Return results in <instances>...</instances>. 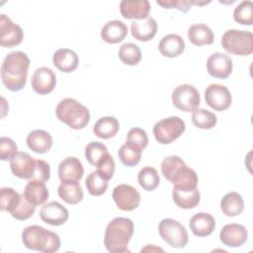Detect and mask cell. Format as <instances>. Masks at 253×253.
<instances>
[{"mask_svg":"<svg viewBox=\"0 0 253 253\" xmlns=\"http://www.w3.org/2000/svg\"><path fill=\"white\" fill-rule=\"evenodd\" d=\"M57 173L61 182H78L83 177L84 168L78 158L69 156L59 163Z\"/></svg>","mask_w":253,"mask_h":253,"instance_id":"cell-17","label":"cell"},{"mask_svg":"<svg viewBox=\"0 0 253 253\" xmlns=\"http://www.w3.org/2000/svg\"><path fill=\"white\" fill-rule=\"evenodd\" d=\"M24 195L26 196V198L30 203H32L37 207L40 205H43L46 202V200L48 199L49 193L45 186V182L41 180L31 179L29 180V182L25 187Z\"/></svg>","mask_w":253,"mask_h":253,"instance_id":"cell-26","label":"cell"},{"mask_svg":"<svg viewBox=\"0 0 253 253\" xmlns=\"http://www.w3.org/2000/svg\"><path fill=\"white\" fill-rule=\"evenodd\" d=\"M233 68V62L231 57L222 52H214L211 54L207 60V70L208 73L218 79L227 78Z\"/></svg>","mask_w":253,"mask_h":253,"instance_id":"cell-13","label":"cell"},{"mask_svg":"<svg viewBox=\"0 0 253 253\" xmlns=\"http://www.w3.org/2000/svg\"><path fill=\"white\" fill-rule=\"evenodd\" d=\"M30 58L19 50L8 53L1 65V79L4 86L13 92L22 90L27 83Z\"/></svg>","mask_w":253,"mask_h":253,"instance_id":"cell-1","label":"cell"},{"mask_svg":"<svg viewBox=\"0 0 253 253\" xmlns=\"http://www.w3.org/2000/svg\"><path fill=\"white\" fill-rule=\"evenodd\" d=\"M24 39L23 29L12 22L5 14L0 15V45L3 47H12L22 42Z\"/></svg>","mask_w":253,"mask_h":253,"instance_id":"cell-10","label":"cell"},{"mask_svg":"<svg viewBox=\"0 0 253 253\" xmlns=\"http://www.w3.org/2000/svg\"><path fill=\"white\" fill-rule=\"evenodd\" d=\"M49 177H50L49 164L42 159H37V166H36V171L33 179L46 182L49 180Z\"/></svg>","mask_w":253,"mask_h":253,"instance_id":"cell-44","label":"cell"},{"mask_svg":"<svg viewBox=\"0 0 253 253\" xmlns=\"http://www.w3.org/2000/svg\"><path fill=\"white\" fill-rule=\"evenodd\" d=\"M107 153L108 148L105 144L99 141H92L85 147V157L87 161L93 166H96L99 160Z\"/></svg>","mask_w":253,"mask_h":253,"instance_id":"cell-38","label":"cell"},{"mask_svg":"<svg viewBox=\"0 0 253 253\" xmlns=\"http://www.w3.org/2000/svg\"><path fill=\"white\" fill-rule=\"evenodd\" d=\"M141 153L142 149L140 147L131 142L126 141L120 147L118 155L124 165L127 167H132L139 163Z\"/></svg>","mask_w":253,"mask_h":253,"instance_id":"cell-31","label":"cell"},{"mask_svg":"<svg viewBox=\"0 0 253 253\" xmlns=\"http://www.w3.org/2000/svg\"><path fill=\"white\" fill-rule=\"evenodd\" d=\"M172 199L176 206L181 209L190 210L196 208L200 201L201 195L198 188H173Z\"/></svg>","mask_w":253,"mask_h":253,"instance_id":"cell-20","label":"cell"},{"mask_svg":"<svg viewBox=\"0 0 253 253\" xmlns=\"http://www.w3.org/2000/svg\"><path fill=\"white\" fill-rule=\"evenodd\" d=\"M97 172L107 181L111 180L115 173V161L109 152L105 154L97 163Z\"/></svg>","mask_w":253,"mask_h":253,"instance_id":"cell-40","label":"cell"},{"mask_svg":"<svg viewBox=\"0 0 253 253\" xmlns=\"http://www.w3.org/2000/svg\"><path fill=\"white\" fill-rule=\"evenodd\" d=\"M57 119L73 129L84 128L90 121V112L81 103L72 98L61 100L55 109Z\"/></svg>","mask_w":253,"mask_h":253,"instance_id":"cell-4","label":"cell"},{"mask_svg":"<svg viewBox=\"0 0 253 253\" xmlns=\"http://www.w3.org/2000/svg\"><path fill=\"white\" fill-rule=\"evenodd\" d=\"M131 36L140 42H148L152 40L157 32V22L152 17L144 20H135L130 25Z\"/></svg>","mask_w":253,"mask_h":253,"instance_id":"cell-21","label":"cell"},{"mask_svg":"<svg viewBox=\"0 0 253 253\" xmlns=\"http://www.w3.org/2000/svg\"><path fill=\"white\" fill-rule=\"evenodd\" d=\"M85 185L91 196H101L107 191L108 181L100 176L97 171H93L87 176Z\"/></svg>","mask_w":253,"mask_h":253,"instance_id":"cell-36","label":"cell"},{"mask_svg":"<svg viewBox=\"0 0 253 253\" xmlns=\"http://www.w3.org/2000/svg\"><path fill=\"white\" fill-rule=\"evenodd\" d=\"M220 209L226 216L239 215L244 209V201L240 194L229 192L225 194L220 201Z\"/></svg>","mask_w":253,"mask_h":253,"instance_id":"cell-29","label":"cell"},{"mask_svg":"<svg viewBox=\"0 0 253 253\" xmlns=\"http://www.w3.org/2000/svg\"><path fill=\"white\" fill-rule=\"evenodd\" d=\"M22 241L28 249L43 253L56 252L60 247L59 236L40 225L27 226L22 232Z\"/></svg>","mask_w":253,"mask_h":253,"instance_id":"cell-3","label":"cell"},{"mask_svg":"<svg viewBox=\"0 0 253 253\" xmlns=\"http://www.w3.org/2000/svg\"><path fill=\"white\" fill-rule=\"evenodd\" d=\"M185 128V122L177 116H172L157 122L153 126V134L157 142L170 144L182 135Z\"/></svg>","mask_w":253,"mask_h":253,"instance_id":"cell-6","label":"cell"},{"mask_svg":"<svg viewBox=\"0 0 253 253\" xmlns=\"http://www.w3.org/2000/svg\"><path fill=\"white\" fill-rule=\"evenodd\" d=\"M41 219L50 225L59 226L64 224L68 217L69 213L65 207L56 201L48 202L44 204L40 211Z\"/></svg>","mask_w":253,"mask_h":253,"instance_id":"cell-15","label":"cell"},{"mask_svg":"<svg viewBox=\"0 0 253 253\" xmlns=\"http://www.w3.org/2000/svg\"><path fill=\"white\" fill-rule=\"evenodd\" d=\"M120 129L119 121L115 117H102L100 118L93 126V132L96 136L109 139L114 137Z\"/></svg>","mask_w":253,"mask_h":253,"instance_id":"cell-28","label":"cell"},{"mask_svg":"<svg viewBox=\"0 0 253 253\" xmlns=\"http://www.w3.org/2000/svg\"><path fill=\"white\" fill-rule=\"evenodd\" d=\"M192 122L199 128L211 129L215 126L217 119L212 112L197 108L192 112Z\"/></svg>","mask_w":253,"mask_h":253,"instance_id":"cell-33","label":"cell"},{"mask_svg":"<svg viewBox=\"0 0 253 253\" xmlns=\"http://www.w3.org/2000/svg\"><path fill=\"white\" fill-rule=\"evenodd\" d=\"M127 35L126 25L119 20L107 22L101 30V38L107 43L115 44L121 42Z\"/></svg>","mask_w":253,"mask_h":253,"instance_id":"cell-22","label":"cell"},{"mask_svg":"<svg viewBox=\"0 0 253 253\" xmlns=\"http://www.w3.org/2000/svg\"><path fill=\"white\" fill-rule=\"evenodd\" d=\"M158 49L165 57H177L183 53L185 49V42L182 37L177 34H168L160 40Z\"/></svg>","mask_w":253,"mask_h":253,"instance_id":"cell-23","label":"cell"},{"mask_svg":"<svg viewBox=\"0 0 253 253\" xmlns=\"http://www.w3.org/2000/svg\"><path fill=\"white\" fill-rule=\"evenodd\" d=\"M133 222L127 217H115L105 230L104 245L109 252H129L127 245L133 234Z\"/></svg>","mask_w":253,"mask_h":253,"instance_id":"cell-2","label":"cell"},{"mask_svg":"<svg viewBox=\"0 0 253 253\" xmlns=\"http://www.w3.org/2000/svg\"><path fill=\"white\" fill-rule=\"evenodd\" d=\"M112 197L118 209L125 211H131L137 209L140 203V194L135 188L127 184H121L115 187Z\"/></svg>","mask_w":253,"mask_h":253,"instance_id":"cell-9","label":"cell"},{"mask_svg":"<svg viewBox=\"0 0 253 253\" xmlns=\"http://www.w3.org/2000/svg\"><path fill=\"white\" fill-rule=\"evenodd\" d=\"M52 62L54 66L64 73L74 71L78 67L79 58L75 51L69 48H59L52 56Z\"/></svg>","mask_w":253,"mask_h":253,"instance_id":"cell-24","label":"cell"},{"mask_svg":"<svg viewBox=\"0 0 253 253\" xmlns=\"http://www.w3.org/2000/svg\"><path fill=\"white\" fill-rule=\"evenodd\" d=\"M156 3L163 8L172 9L176 8L184 13L188 12L193 5V0H157Z\"/></svg>","mask_w":253,"mask_h":253,"instance_id":"cell-43","label":"cell"},{"mask_svg":"<svg viewBox=\"0 0 253 253\" xmlns=\"http://www.w3.org/2000/svg\"><path fill=\"white\" fill-rule=\"evenodd\" d=\"M221 45L230 54L250 55L253 52V35L249 31L227 30L221 37Z\"/></svg>","mask_w":253,"mask_h":253,"instance_id":"cell-5","label":"cell"},{"mask_svg":"<svg viewBox=\"0 0 253 253\" xmlns=\"http://www.w3.org/2000/svg\"><path fill=\"white\" fill-rule=\"evenodd\" d=\"M219 238L225 246L240 247L247 241L248 232L242 224L228 223L221 228Z\"/></svg>","mask_w":253,"mask_h":253,"instance_id":"cell-16","label":"cell"},{"mask_svg":"<svg viewBox=\"0 0 253 253\" xmlns=\"http://www.w3.org/2000/svg\"><path fill=\"white\" fill-rule=\"evenodd\" d=\"M119 58L126 65H136L141 60L140 48L135 43L126 42L120 46Z\"/></svg>","mask_w":253,"mask_h":253,"instance_id":"cell-34","label":"cell"},{"mask_svg":"<svg viewBox=\"0 0 253 253\" xmlns=\"http://www.w3.org/2000/svg\"><path fill=\"white\" fill-rule=\"evenodd\" d=\"M18 152V146L15 141L7 136L0 139V159L3 161L11 160Z\"/></svg>","mask_w":253,"mask_h":253,"instance_id":"cell-41","label":"cell"},{"mask_svg":"<svg viewBox=\"0 0 253 253\" xmlns=\"http://www.w3.org/2000/svg\"><path fill=\"white\" fill-rule=\"evenodd\" d=\"M36 166L37 159H34V157L24 151H18L10 160V169L13 175L20 179H33Z\"/></svg>","mask_w":253,"mask_h":253,"instance_id":"cell-12","label":"cell"},{"mask_svg":"<svg viewBox=\"0 0 253 253\" xmlns=\"http://www.w3.org/2000/svg\"><path fill=\"white\" fill-rule=\"evenodd\" d=\"M35 211H36V206L30 203L23 193L21 194L20 204L10 214L18 220H26L34 214Z\"/></svg>","mask_w":253,"mask_h":253,"instance_id":"cell-39","label":"cell"},{"mask_svg":"<svg viewBox=\"0 0 253 253\" xmlns=\"http://www.w3.org/2000/svg\"><path fill=\"white\" fill-rule=\"evenodd\" d=\"M126 141L137 145L143 150L148 144V136L144 129L140 127H132L126 134Z\"/></svg>","mask_w":253,"mask_h":253,"instance_id":"cell-42","label":"cell"},{"mask_svg":"<svg viewBox=\"0 0 253 253\" xmlns=\"http://www.w3.org/2000/svg\"><path fill=\"white\" fill-rule=\"evenodd\" d=\"M161 238L173 248H184L189 240L185 226L173 218H164L158 225Z\"/></svg>","mask_w":253,"mask_h":253,"instance_id":"cell-7","label":"cell"},{"mask_svg":"<svg viewBox=\"0 0 253 253\" xmlns=\"http://www.w3.org/2000/svg\"><path fill=\"white\" fill-rule=\"evenodd\" d=\"M188 38L197 46L210 45L214 41L213 32L208 25L203 23L192 25L188 30Z\"/></svg>","mask_w":253,"mask_h":253,"instance_id":"cell-27","label":"cell"},{"mask_svg":"<svg viewBox=\"0 0 253 253\" xmlns=\"http://www.w3.org/2000/svg\"><path fill=\"white\" fill-rule=\"evenodd\" d=\"M172 103L180 111L193 112L200 106L201 98L198 90L190 84L177 86L172 92Z\"/></svg>","mask_w":253,"mask_h":253,"instance_id":"cell-8","label":"cell"},{"mask_svg":"<svg viewBox=\"0 0 253 253\" xmlns=\"http://www.w3.org/2000/svg\"><path fill=\"white\" fill-rule=\"evenodd\" d=\"M253 3L250 0L240 2L233 11V19L236 23L246 26H251L253 22L252 16Z\"/></svg>","mask_w":253,"mask_h":253,"instance_id":"cell-37","label":"cell"},{"mask_svg":"<svg viewBox=\"0 0 253 253\" xmlns=\"http://www.w3.org/2000/svg\"><path fill=\"white\" fill-rule=\"evenodd\" d=\"M57 194L61 200L69 205H76L83 199V191L79 182H61Z\"/></svg>","mask_w":253,"mask_h":253,"instance_id":"cell-30","label":"cell"},{"mask_svg":"<svg viewBox=\"0 0 253 253\" xmlns=\"http://www.w3.org/2000/svg\"><path fill=\"white\" fill-rule=\"evenodd\" d=\"M31 85L34 91L40 95L49 94L55 88L56 76L50 68L45 66L39 67L32 76Z\"/></svg>","mask_w":253,"mask_h":253,"instance_id":"cell-14","label":"cell"},{"mask_svg":"<svg viewBox=\"0 0 253 253\" xmlns=\"http://www.w3.org/2000/svg\"><path fill=\"white\" fill-rule=\"evenodd\" d=\"M0 209L3 211L11 213L20 204L21 194L9 187H3L0 190Z\"/></svg>","mask_w":253,"mask_h":253,"instance_id":"cell-35","label":"cell"},{"mask_svg":"<svg viewBox=\"0 0 253 253\" xmlns=\"http://www.w3.org/2000/svg\"><path fill=\"white\" fill-rule=\"evenodd\" d=\"M189 225L195 236L206 237L211 235L214 230L215 220L211 214L201 211L191 217Z\"/></svg>","mask_w":253,"mask_h":253,"instance_id":"cell-19","label":"cell"},{"mask_svg":"<svg viewBox=\"0 0 253 253\" xmlns=\"http://www.w3.org/2000/svg\"><path fill=\"white\" fill-rule=\"evenodd\" d=\"M205 100L211 109L221 112L231 105L232 97L227 87L220 84H211L205 91Z\"/></svg>","mask_w":253,"mask_h":253,"instance_id":"cell-11","label":"cell"},{"mask_svg":"<svg viewBox=\"0 0 253 253\" xmlns=\"http://www.w3.org/2000/svg\"><path fill=\"white\" fill-rule=\"evenodd\" d=\"M28 147L36 153L43 154L50 150L52 146L51 135L43 129L32 130L26 139Z\"/></svg>","mask_w":253,"mask_h":253,"instance_id":"cell-25","label":"cell"},{"mask_svg":"<svg viewBox=\"0 0 253 253\" xmlns=\"http://www.w3.org/2000/svg\"><path fill=\"white\" fill-rule=\"evenodd\" d=\"M137 181L139 186L145 191H153L160 184V177L157 170L151 166H145L141 168L137 175Z\"/></svg>","mask_w":253,"mask_h":253,"instance_id":"cell-32","label":"cell"},{"mask_svg":"<svg viewBox=\"0 0 253 253\" xmlns=\"http://www.w3.org/2000/svg\"><path fill=\"white\" fill-rule=\"evenodd\" d=\"M150 9L147 0H123L120 3V12L126 19L144 20L148 17Z\"/></svg>","mask_w":253,"mask_h":253,"instance_id":"cell-18","label":"cell"}]
</instances>
